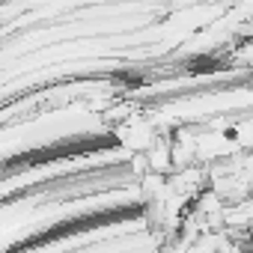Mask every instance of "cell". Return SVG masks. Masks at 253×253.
I'll list each match as a JSON object with an SVG mask.
<instances>
[]
</instances>
